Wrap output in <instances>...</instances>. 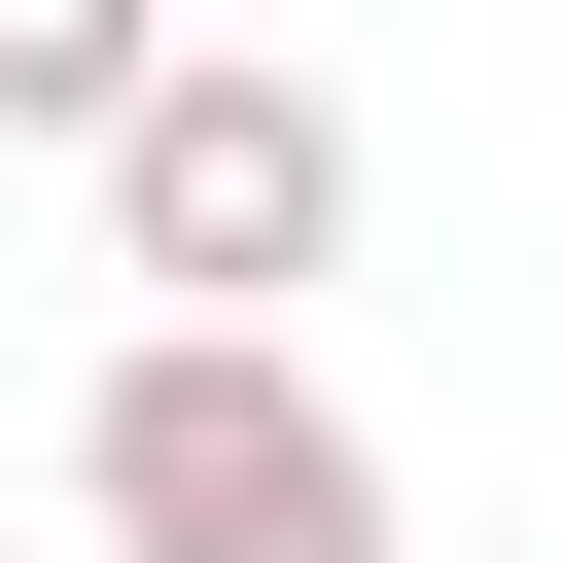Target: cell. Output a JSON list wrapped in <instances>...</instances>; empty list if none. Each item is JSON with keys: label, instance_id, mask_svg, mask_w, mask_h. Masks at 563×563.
<instances>
[{"label": "cell", "instance_id": "6da1fadb", "mask_svg": "<svg viewBox=\"0 0 563 563\" xmlns=\"http://www.w3.org/2000/svg\"><path fill=\"white\" fill-rule=\"evenodd\" d=\"M70 528H106V563H422V528H387V422H352L317 352H246V317H141V352L70 387Z\"/></svg>", "mask_w": 563, "mask_h": 563}, {"label": "cell", "instance_id": "7a4b0ae2", "mask_svg": "<svg viewBox=\"0 0 563 563\" xmlns=\"http://www.w3.org/2000/svg\"><path fill=\"white\" fill-rule=\"evenodd\" d=\"M70 176H106V282H141V317H246V352H282V317L352 282V106H317L282 35H176Z\"/></svg>", "mask_w": 563, "mask_h": 563}, {"label": "cell", "instance_id": "3957f363", "mask_svg": "<svg viewBox=\"0 0 563 563\" xmlns=\"http://www.w3.org/2000/svg\"><path fill=\"white\" fill-rule=\"evenodd\" d=\"M141 70H176V0H0V141H106Z\"/></svg>", "mask_w": 563, "mask_h": 563}]
</instances>
